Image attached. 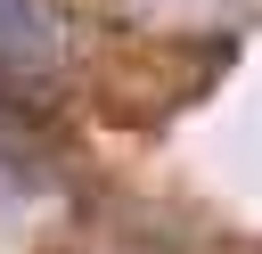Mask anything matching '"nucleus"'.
I'll list each match as a JSON object with an SVG mask.
<instances>
[{
    "label": "nucleus",
    "mask_w": 262,
    "mask_h": 254,
    "mask_svg": "<svg viewBox=\"0 0 262 254\" xmlns=\"http://www.w3.org/2000/svg\"><path fill=\"white\" fill-rule=\"evenodd\" d=\"M66 74V8L57 0H0V90L33 98Z\"/></svg>",
    "instance_id": "obj_1"
}]
</instances>
